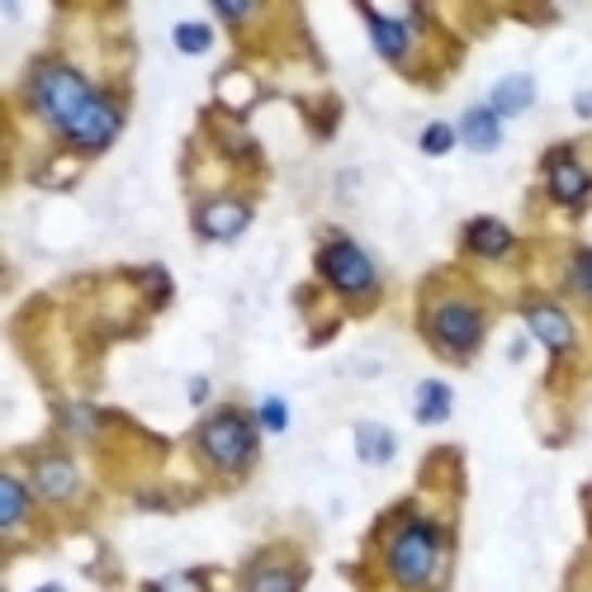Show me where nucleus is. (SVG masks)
<instances>
[{
	"instance_id": "obj_22",
	"label": "nucleus",
	"mask_w": 592,
	"mask_h": 592,
	"mask_svg": "<svg viewBox=\"0 0 592 592\" xmlns=\"http://www.w3.org/2000/svg\"><path fill=\"white\" fill-rule=\"evenodd\" d=\"M574 280H578V285H583L588 294H592V252H583V256L574 261Z\"/></svg>"
},
{
	"instance_id": "obj_1",
	"label": "nucleus",
	"mask_w": 592,
	"mask_h": 592,
	"mask_svg": "<svg viewBox=\"0 0 592 592\" xmlns=\"http://www.w3.org/2000/svg\"><path fill=\"white\" fill-rule=\"evenodd\" d=\"M96 100L100 96L86 86V76H76L72 67H43L34 76V104L58 124V134H67Z\"/></svg>"
},
{
	"instance_id": "obj_3",
	"label": "nucleus",
	"mask_w": 592,
	"mask_h": 592,
	"mask_svg": "<svg viewBox=\"0 0 592 592\" xmlns=\"http://www.w3.org/2000/svg\"><path fill=\"white\" fill-rule=\"evenodd\" d=\"M200 445H204V455L214 459L218 469H242L247 459H252V451H256V431H252V423H247L242 413H237V407H223V413H214L200 427Z\"/></svg>"
},
{
	"instance_id": "obj_2",
	"label": "nucleus",
	"mask_w": 592,
	"mask_h": 592,
	"mask_svg": "<svg viewBox=\"0 0 592 592\" xmlns=\"http://www.w3.org/2000/svg\"><path fill=\"white\" fill-rule=\"evenodd\" d=\"M441 559V536L431 521H407L389 545V569L403 588H427Z\"/></svg>"
},
{
	"instance_id": "obj_17",
	"label": "nucleus",
	"mask_w": 592,
	"mask_h": 592,
	"mask_svg": "<svg viewBox=\"0 0 592 592\" xmlns=\"http://www.w3.org/2000/svg\"><path fill=\"white\" fill-rule=\"evenodd\" d=\"M24 507H29V493H24V483L15 479V474H5L0 479V526H20V517H24Z\"/></svg>"
},
{
	"instance_id": "obj_4",
	"label": "nucleus",
	"mask_w": 592,
	"mask_h": 592,
	"mask_svg": "<svg viewBox=\"0 0 592 592\" xmlns=\"http://www.w3.org/2000/svg\"><path fill=\"white\" fill-rule=\"evenodd\" d=\"M318 270L327 275V285L341 289V294H370L375 289V266L351 237H337V242L323 247L318 256Z\"/></svg>"
},
{
	"instance_id": "obj_15",
	"label": "nucleus",
	"mask_w": 592,
	"mask_h": 592,
	"mask_svg": "<svg viewBox=\"0 0 592 592\" xmlns=\"http://www.w3.org/2000/svg\"><path fill=\"white\" fill-rule=\"evenodd\" d=\"M365 24H370V34H375V48L385 52L389 62H399L403 52H407V29L399 20H385L379 10H365Z\"/></svg>"
},
{
	"instance_id": "obj_6",
	"label": "nucleus",
	"mask_w": 592,
	"mask_h": 592,
	"mask_svg": "<svg viewBox=\"0 0 592 592\" xmlns=\"http://www.w3.org/2000/svg\"><path fill=\"white\" fill-rule=\"evenodd\" d=\"M194 223H200V232L209 237V242H232V237L252 223V209L237 204V200H209Z\"/></svg>"
},
{
	"instance_id": "obj_10",
	"label": "nucleus",
	"mask_w": 592,
	"mask_h": 592,
	"mask_svg": "<svg viewBox=\"0 0 592 592\" xmlns=\"http://www.w3.org/2000/svg\"><path fill=\"white\" fill-rule=\"evenodd\" d=\"M531 100H536V81H531V76H503V81L493 86L489 110H493L497 118H507V114H521Z\"/></svg>"
},
{
	"instance_id": "obj_16",
	"label": "nucleus",
	"mask_w": 592,
	"mask_h": 592,
	"mask_svg": "<svg viewBox=\"0 0 592 592\" xmlns=\"http://www.w3.org/2000/svg\"><path fill=\"white\" fill-rule=\"evenodd\" d=\"M413 413H417V423H445V417H451V389H445L441 379H427V385H417Z\"/></svg>"
},
{
	"instance_id": "obj_19",
	"label": "nucleus",
	"mask_w": 592,
	"mask_h": 592,
	"mask_svg": "<svg viewBox=\"0 0 592 592\" xmlns=\"http://www.w3.org/2000/svg\"><path fill=\"white\" fill-rule=\"evenodd\" d=\"M209 38H214V34H209L204 24H176V48L180 52H204Z\"/></svg>"
},
{
	"instance_id": "obj_21",
	"label": "nucleus",
	"mask_w": 592,
	"mask_h": 592,
	"mask_svg": "<svg viewBox=\"0 0 592 592\" xmlns=\"http://www.w3.org/2000/svg\"><path fill=\"white\" fill-rule=\"evenodd\" d=\"M148 592H204V583L194 574H171V578H162V583H152Z\"/></svg>"
},
{
	"instance_id": "obj_11",
	"label": "nucleus",
	"mask_w": 592,
	"mask_h": 592,
	"mask_svg": "<svg viewBox=\"0 0 592 592\" xmlns=\"http://www.w3.org/2000/svg\"><path fill=\"white\" fill-rule=\"evenodd\" d=\"M38 493L52 497V503L72 497L76 493V465H72V459H62V455L43 459V465H38Z\"/></svg>"
},
{
	"instance_id": "obj_18",
	"label": "nucleus",
	"mask_w": 592,
	"mask_h": 592,
	"mask_svg": "<svg viewBox=\"0 0 592 592\" xmlns=\"http://www.w3.org/2000/svg\"><path fill=\"white\" fill-rule=\"evenodd\" d=\"M451 148H455V128L451 124H431L427 134H423V152L427 156H445Z\"/></svg>"
},
{
	"instance_id": "obj_12",
	"label": "nucleus",
	"mask_w": 592,
	"mask_h": 592,
	"mask_svg": "<svg viewBox=\"0 0 592 592\" xmlns=\"http://www.w3.org/2000/svg\"><path fill=\"white\" fill-rule=\"evenodd\" d=\"M355 451H361L365 465H389L393 451H399V441H393V431H389V427H379V423H361V427H355Z\"/></svg>"
},
{
	"instance_id": "obj_23",
	"label": "nucleus",
	"mask_w": 592,
	"mask_h": 592,
	"mask_svg": "<svg viewBox=\"0 0 592 592\" xmlns=\"http://www.w3.org/2000/svg\"><path fill=\"white\" fill-rule=\"evenodd\" d=\"M218 15L223 20H247V5H228V0H218Z\"/></svg>"
},
{
	"instance_id": "obj_7",
	"label": "nucleus",
	"mask_w": 592,
	"mask_h": 592,
	"mask_svg": "<svg viewBox=\"0 0 592 592\" xmlns=\"http://www.w3.org/2000/svg\"><path fill=\"white\" fill-rule=\"evenodd\" d=\"M526 323H531V332L541 337L550 351H569V347H574V323L564 318L559 308H550V304H531V308H526Z\"/></svg>"
},
{
	"instance_id": "obj_20",
	"label": "nucleus",
	"mask_w": 592,
	"mask_h": 592,
	"mask_svg": "<svg viewBox=\"0 0 592 592\" xmlns=\"http://www.w3.org/2000/svg\"><path fill=\"white\" fill-rule=\"evenodd\" d=\"M261 427H266V431H285V427H289L285 399H266V403H261Z\"/></svg>"
},
{
	"instance_id": "obj_5",
	"label": "nucleus",
	"mask_w": 592,
	"mask_h": 592,
	"mask_svg": "<svg viewBox=\"0 0 592 592\" xmlns=\"http://www.w3.org/2000/svg\"><path fill=\"white\" fill-rule=\"evenodd\" d=\"M431 337H437L451 355H469L474 347H479V337H483L479 308H474V304H459V299L441 304L437 313H431Z\"/></svg>"
},
{
	"instance_id": "obj_9",
	"label": "nucleus",
	"mask_w": 592,
	"mask_h": 592,
	"mask_svg": "<svg viewBox=\"0 0 592 592\" xmlns=\"http://www.w3.org/2000/svg\"><path fill=\"white\" fill-rule=\"evenodd\" d=\"M550 194L559 204H578L588 194V171L574 162V156H555L550 162Z\"/></svg>"
},
{
	"instance_id": "obj_8",
	"label": "nucleus",
	"mask_w": 592,
	"mask_h": 592,
	"mask_svg": "<svg viewBox=\"0 0 592 592\" xmlns=\"http://www.w3.org/2000/svg\"><path fill=\"white\" fill-rule=\"evenodd\" d=\"M459 138H465L474 152H493L497 142H503V124H497V114L489 104H479V110H469L459 118Z\"/></svg>"
},
{
	"instance_id": "obj_14",
	"label": "nucleus",
	"mask_w": 592,
	"mask_h": 592,
	"mask_svg": "<svg viewBox=\"0 0 592 592\" xmlns=\"http://www.w3.org/2000/svg\"><path fill=\"white\" fill-rule=\"evenodd\" d=\"M465 237H469V247L479 256H503L507 247H512V232L497 218H474L469 228H465Z\"/></svg>"
},
{
	"instance_id": "obj_25",
	"label": "nucleus",
	"mask_w": 592,
	"mask_h": 592,
	"mask_svg": "<svg viewBox=\"0 0 592 592\" xmlns=\"http://www.w3.org/2000/svg\"><path fill=\"white\" fill-rule=\"evenodd\" d=\"M38 592H62V588H58V583H52V588H38Z\"/></svg>"
},
{
	"instance_id": "obj_24",
	"label": "nucleus",
	"mask_w": 592,
	"mask_h": 592,
	"mask_svg": "<svg viewBox=\"0 0 592 592\" xmlns=\"http://www.w3.org/2000/svg\"><path fill=\"white\" fill-rule=\"evenodd\" d=\"M574 104H578V114H583V118H592V90H588V96H578Z\"/></svg>"
},
{
	"instance_id": "obj_13",
	"label": "nucleus",
	"mask_w": 592,
	"mask_h": 592,
	"mask_svg": "<svg viewBox=\"0 0 592 592\" xmlns=\"http://www.w3.org/2000/svg\"><path fill=\"white\" fill-rule=\"evenodd\" d=\"M304 574L294 564H256L252 578H247V592H299Z\"/></svg>"
}]
</instances>
